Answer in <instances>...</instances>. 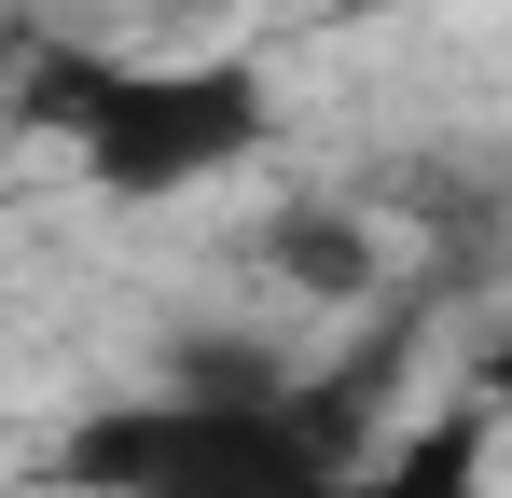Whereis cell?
Returning a JSON list of instances; mask_svg holds the SVG:
<instances>
[{"mask_svg": "<svg viewBox=\"0 0 512 498\" xmlns=\"http://www.w3.org/2000/svg\"><path fill=\"white\" fill-rule=\"evenodd\" d=\"M14 125L56 139L97 194L167 208V194H208V180H236L250 153H277V83H263V56H236V42H208V56H97V42H42Z\"/></svg>", "mask_w": 512, "mask_h": 498, "instance_id": "6da1fadb", "label": "cell"}, {"mask_svg": "<svg viewBox=\"0 0 512 498\" xmlns=\"http://www.w3.org/2000/svg\"><path fill=\"white\" fill-rule=\"evenodd\" d=\"M485 457H499V415L485 402H443L429 429H388L360 471H333L319 498H485Z\"/></svg>", "mask_w": 512, "mask_h": 498, "instance_id": "7a4b0ae2", "label": "cell"}, {"mask_svg": "<svg viewBox=\"0 0 512 498\" xmlns=\"http://www.w3.org/2000/svg\"><path fill=\"white\" fill-rule=\"evenodd\" d=\"M263 263H277L291 291H319V305H374V291H388V249H374V222H360L346 194H291V208L263 222Z\"/></svg>", "mask_w": 512, "mask_h": 498, "instance_id": "3957f363", "label": "cell"}, {"mask_svg": "<svg viewBox=\"0 0 512 498\" xmlns=\"http://www.w3.org/2000/svg\"><path fill=\"white\" fill-rule=\"evenodd\" d=\"M42 42H56V28L0 0V125H14V97H28V70H42Z\"/></svg>", "mask_w": 512, "mask_h": 498, "instance_id": "277c9868", "label": "cell"}]
</instances>
